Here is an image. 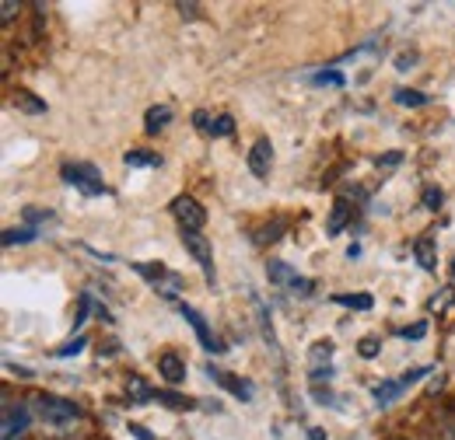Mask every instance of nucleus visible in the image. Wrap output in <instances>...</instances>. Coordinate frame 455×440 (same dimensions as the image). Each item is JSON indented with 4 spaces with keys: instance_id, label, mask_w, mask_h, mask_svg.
<instances>
[{
    "instance_id": "nucleus-31",
    "label": "nucleus",
    "mask_w": 455,
    "mask_h": 440,
    "mask_svg": "<svg viewBox=\"0 0 455 440\" xmlns=\"http://www.w3.org/2000/svg\"><path fill=\"white\" fill-rule=\"evenodd\" d=\"M315 84H343V77L340 74H319V77H315Z\"/></svg>"
},
{
    "instance_id": "nucleus-29",
    "label": "nucleus",
    "mask_w": 455,
    "mask_h": 440,
    "mask_svg": "<svg viewBox=\"0 0 455 440\" xmlns=\"http://www.w3.org/2000/svg\"><path fill=\"white\" fill-rule=\"evenodd\" d=\"M403 335H406V339H424V335H427V326L420 322V326H413V329H403Z\"/></svg>"
},
{
    "instance_id": "nucleus-38",
    "label": "nucleus",
    "mask_w": 455,
    "mask_h": 440,
    "mask_svg": "<svg viewBox=\"0 0 455 440\" xmlns=\"http://www.w3.org/2000/svg\"><path fill=\"white\" fill-rule=\"evenodd\" d=\"M452 276H455V259H452Z\"/></svg>"
},
{
    "instance_id": "nucleus-3",
    "label": "nucleus",
    "mask_w": 455,
    "mask_h": 440,
    "mask_svg": "<svg viewBox=\"0 0 455 440\" xmlns=\"http://www.w3.org/2000/svg\"><path fill=\"white\" fill-rule=\"evenodd\" d=\"M182 248L200 263V270L207 276V283H214V248L200 231H182Z\"/></svg>"
},
{
    "instance_id": "nucleus-32",
    "label": "nucleus",
    "mask_w": 455,
    "mask_h": 440,
    "mask_svg": "<svg viewBox=\"0 0 455 440\" xmlns=\"http://www.w3.org/2000/svg\"><path fill=\"white\" fill-rule=\"evenodd\" d=\"M130 434H133L137 440H155L151 434H148V430H144V427H137V423H130Z\"/></svg>"
},
{
    "instance_id": "nucleus-22",
    "label": "nucleus",
    "mask_w": 455,
    "mask_h": 440,
    "mask_svg": "<svg viewBox=\"0 0 455 440\" xmlns=\"http://www.w3.org/2000/svg\"><path fill=\"white\" fill-rule=\"evenodd\" d=\"M18 109L32 112V115H43V112H46V106H43V102H36V95L21 91V95H18Z\"/></svg>"
},
{
    "instance_id": "nucleus-17",
    "label": "nucleus",
    "mask_w": 455,
    "mask_h": 440,
    "mask_svg": "<svg viewBox=\"0 0 455 440\" xmlns=\"http://www.w3.org/2000/svg\"><path fill=\"white\" fill-rule=\"evenodd\" d=\"M399 391H403V381H382V385L375 388V402L379 405H389V402H396Z\"/></svg>"
},
{
    "instance_id": "nucleus-9",
    "label": "nucleus",
    "mask_w": 455,
    "mask_h": 440,
    "mask_svg": "<svg viewBox=\"0 0 455 440\" xmlns=\"http://www.w3.org/2000/svg\"><path fill=\"white\" fill-rule=\"evenodd\" d=\"M158 374L169 381V385H182L186 381V360L175 353V350H165L158 357Z\"/></svg>"
},
{
    "instance_id": "nucleus-1",
    "label": "nucleus",
    "mask_w": 455,
    "mask_h": 440,
    "mask_svg": "<svg viewBox=\"0 0 455 440\" xmlns=\"http://www.w3.org/2000/svg\"><path fill=\"white\" fill-rule=\"evenodd\" d=\"M28 409H32V416H36L43 427H50V430H70V427L81 420V409H77L74 402H67V398H57V395H36Z\"/></svg>"
},
{
    "instance_id": "nucleus-7",
    "label": "nucleus",
    "mask_w": 455,
    "mask_h": 440,
    "mask_svg": "<svg viewBox=\"0 0 455 440\" xmlns=\"http://www.w3.org/2000/svg\"><path fill=\"white\" fill-rule=\"evenodd\" d=\"M182 318H186V322L193 326V332H196V339L204 342V350H207V353H221V350H225V346H221V339H218V335L211 332V326H207V318H204V315H200L196 308L182 304Z\"/></svg>"
},
{
    "instance_id": "nucleus-30",
    "label": "nucleus",
    "mask_w": 455,
    "mask_h": 440,
    "mask_svg": "<svg viewBox=\"0 0 455 440\" xmlns=\"http://www.w3.org/2000/svg\"><path fill=\"white\" fill-rule=\"evenodd\" d=\"M81 346H84V339H77V342H67V346L60 350V357H74V353H81Z\"/></svg>"
},
{
    "instance_id": "nucleus-21",
    "label": "nucleus",
    "mask_w": 455,
    "mask_h": 440,
    "mask_svg": "<svg viewBox=\"0 0 455 440\" xmlns=\"http://www.w3.org/2000/svg\"><path fill=\"white\" fill-rule=\"evenodd\" d=\"M231 130H235V119H231V115H218L207 133H211V137H231Z\"/></svg>"
},
{
    "instance_id": "nucleus-10",
    "label": "nucleus",
    "mask_w": 455,
    "mask_h": 440,
    "mask_svg": "<svg viewBox=\"0 0 455 440\" xmlns=\"http://www.w3.org/2000/svg\"><path fill=\"white\" fill-rule=\"evenodd\" d=\"M413 259H417V266L420 270H427V273H435L438 270V248H435V238H417L413 241Z\"/></svg>"
},
{
    "instance_id": "nucleus-37",
    "label": "nucleus",
    "mask_w": 455,
    "mask_h": 440,
    "mask_svg": "<svg viewBox=\"0 0 455 440\" xmlns=\"http://www.w3.org/2000/svg\"><path fill=\"white\" fill-rule=\"evenodd\" d=\"M449 440H455V423L449 427Z\"/></svg>"
},
{
    "instance_id": "nucleus-36",
    "label": "nucleus",
    "mask_w": 455,
    "mask_h": 440,
    "mask_svg": "<svg viewBox=\"0 0 455 440\" xmlns=\"http://www.w3.org/2000/svg\"><path fill=\"white\" fill-rule=\"evenodd\" d=\"M25 217L32 220V224H36V220H43V217L50 220V214H39V210H25Z\"/></svg>"
},
{
    "instance_id": "nucleus-14",
    "label": "nucleus",
    "mask_w": 455,
    "mask_h": 440,
    "mask_svg": "<svg viewBox=\"0 0 455 440\" xmlns=\"http://www.w3.org/2000/svg\"><path fill=\"white\" fill-rule=\"evenodd\" d=\"M354 217V210H350V203L347 200H337V207L330 210V220H326V231L330 234H340L343 227H347V220Z\"/></svg>"
},
{
    "instance_id": "nucleus-5",
    "label": "nucleus",
    "mask_w": 455,
    "mask_h": 440,
    "mask_svg": "<svg viewBox=\"0 0 455 440\" xmlns=\"http://www.w3.org/2000/svg\"><path fill=\"white\" fill-rule=\"evenodd\" d=\"M63 178H67L70 185L84 189L88 196H99V192H106V185H102V175H99V168H92V165H63Z\"/></svg>"
},
{
    "instance_id": "nucleus-2",
    "label": "nucleus",
    "mask_w": 455,
    "mask_h": 440,
    "mask_svg": "<svg viewBox=\"0 0 455 440\" xmlns=\"http://www.w3.org/2000/svg\"><path fill=\"white\" fill-rule=\"evenodd\" d=\"M133 270L144 276V279H148V283H151V287H155L162 297H169V301H175V297L182 294V276L172 273V270H165L162 263H158V266H155V263H137Z\"/></svg>"
},
{
    "instance_id": "nucleus-33",
    "label": "nucleus",
    "mask_w": 455,
    "mask_h": 440,
    "mask_svg": "<svg viewBox=\"0 0 455 440\" xmlns=\"http://www.w3.org/2000/svg\"><path fill=\"white\" fill-rule=\"evenodd\" d=\"M179 11H182V18H196L200 7H196V4H179Z\"/></svg>"
},
{
    "instance_id": "nucleus-35",
    "label": "nucleus",
    "mask_w": 455,
    "mask_h": 440,
    "mask_svg": "<svg viewBox=\"0 0 455 440\" xmlns=\"http://www.w3.org/2000/svg\"><path fill=\"white\" fill-rule=\"evenodd\" d=\"M308 440H330V437H326V430H319V427H312V430H308Z\"/></svg>"
},
{
    "instance_id": "nucleus-16",
    "label": "nucleus",
    "mask_w": 455,
    "mask_h": 440,
    "mask_svg": "<svg viewBox=\"0 0 455 440\" xmlns=\"http://www.w3.org/2000/svg\"><path fill=\"white\" fill-rule=\"evenodd\" d=\"M337 304H343V308H357V311H371V294H337Z\"/></svg>"
},
{
    "instance_id": "nucleus-13",
    "label": "nucleus",
    "mask_w": 455,
    "mask_h": 440,
    "mask_svg": "<svg viewBox=\"0 0 455 440\" xmlns=\"http://www.w3.org/2000/svg\"><path fill=\"white\" fill-rule=\"evenodd\" d=\"M169 122H172L169 106H151V109L144 112V126H148V133H158V130H165Z\"/></svg>"
},
{
    "instance_id": "nucleus-20",
    "label": "nucleus",
    "mask_w": 455,
    "mask_h": 440,
    "mask_svg": "<svg viewBox=\"0 0 455 440\" xmlns=\"http://www.w3.org/2000/svg\"><path fill=\"white\" fill-rule=\"evenodd\" d=\"M330 360H333V342H315V346H312V364H315V371H323V364L330 367Z\"/></svg>"
},
{
    "instance_id": "nucleus-27",
    "label": "nucleus",
    "mask_w": 455,
    "mask_h": 440,
    "mask_svg": "<svg viewBox=\"0 0 455 440\" xmlns=\"http://www.w3.org/2000/svg\"><path fill=\"white\" fill-rule=\"evenodd\" d=\"M424 207H427V210H438V207H442V189H427V192H424Z\"/></svg>"
},
{
    "instance_id": "nucleus-25",
    "label": "nucleus",
    "mask_w": 455,
    "mask_h": 440,
    "mask_svg": "<svg viewBox=\"0 0 455 440\" xmlns=\"http://www.w3.org/2000/svg\"><path fill=\"white\" fill-rule=\"evenodd\" d=\"M287 231V220H274L267 231H263V238L259 241H277V234H284Z\"/></svg>"
},
{
    "instance_id": "nucleus-26",
    "label": "nucleus",
    "mask_w": 455,
    "mask_h": 440,
    "mask_svg": "<svg viewBox=\"0 0 455 440\" xmlns=\"http://www.w3.org/2000/svg\"><path fill=\"white\" fill-rule=\"evenodd\" d=\"M18 11H21V4L4 0V4H0V21H4V25H7V21H14V14H18Z\"/></svg>"
},
{
    "instance_id": "nucleus-6",
    "label": "nucleus",
    "mask_w": 455,
    "mask_h": 440,
    "mask_svg": "<svg viewBox=\"0 0 455 440\" xmlns=\"http://www.w3.org/2000/svg\"><path fill=\"white\" fill-rule=\"evenodd\" d=\"M28 420H32V409H28V405L7 402V405H4V437L0 440H18L28 430Z\"/></svg>"
},
{
    "instance_id": "nucleus-18",
    "label": "nucleus",
    "mask_w": 455,
    "mask_h": 440,
    "mask_svg": "<svg viewBox=\"0 0 455 440\" xmlns=\"http://www.w3.org/2000/svg\"><path fill=\"white\" fill-rule=\"evenodd\" d=\"M36 238V227H11L4 231V245H28Z\"/></svg>"
},
{
    "instance_id": "nucleus-24",
    "label": "nucleus",
    "mask_w": 455,
    "mask_h": 440,
    "mask_svg": "<svg viewBox=\"0 0 455 440\" xmlns=\"http://www.w3.org/2000/svg\"><path fill=\"white\" fill-rule=\"evenodd\" d=\"M357 350H361V357H364V360H371V357H379V339H375V335H368V339H361V342H357Z\"/></svg>"
},
{
    "instance_id": "nucleus-23",
    "label": "nucleus",
    "mask_w": 455,
    "mask_h": 440,
    "mask_svg": "<svg viewBox=\"0 0 455 440\" xmlns=\"http://www.w3.org/2000/svg\"><path fill=\"white\" fill-rule=\"evenodd\" d=\"M162 402H169V409H193V402L189 398H182V395H172V391H155Z\"/></svg>"
},
{
    "instance_id": "nucleus-28",
    "label": "nucleus",
    "mask_w": 455,
    "mask_h": 440,
    "mask_svg": "<svg viewBox=\"0 0 455 440\" xmlns=\"http://www.w3.org/2000/svg\"><path fill=\"white\" fill-rule=\"evenodd\" d=\"M424 374H427V367H413V371H406L399 381H403V388H410L413 381H417V378H424Z\"/></svg>"
},
{
    "instance_id": "nucleus-15",
    "label": "nucleus",
    "mask_w": 455,
    "mask_h": 440,
    "mask_svg": "<svg viewBox=\"0 0 455 440\" xmlns=\"http://www.w3.org/2000/svg\"><path fill=\"white\" fill-rule=\"evenodd\" d=\"M123 165L126 168L162 165V158H158V154H151V151H130V154H123Z\"/></svg>"
},
{
    "instance_id": "nucleus-8",
    "label": "nucleus",
    "mask_w": 455,
    "mask_h": 440,
    "mask_svg": "<svg viewBox=\"0 0 455 440\" xmlns=\"http://www.w3.org/2000/svg\"><path fill=\"white\" fill-rule=\"evenodd\" d=\"M270 168H274V144H270V137H259L249 147V171L256 178H270Z\"/></svg>"
},
{
    "instance_id": "nucleus-4",
    "label": "nucleus",
    "mask_w": 455,
    "mask_h": 440,
    "mask_svg": "<svg viewBox=\"0 0 455 440\" xmlns=\"http://www.w3.org/2000/svg\"><path fill=\"white\" fill-rule=\"evenodd\" d=\"M172 217L179 220L182 231H204L207 210H204L193 196H175V200H172Z\"/></svg>"
},
{
    "instance_id": "nucleus-12",
    "label": "nucleus",
    "mask_w": 455,
    "mask_h": 440,
    "mask_svg": "<svg viewBox=\"0 0 455 440\" xmlns=\"http://www.w3.org/2000/svg\"><path fill=\"white\" fill-rule=\"evenodd\" d=\"M267 276H270V283H281V287H291V290H294V283L301 279V276L294 273L287 263H281V259H274V263L267 266Z\"/></svg>"
},
{
    "instance_id": "nucleus-11",
    "label": "nucleus",
    "mask_w": 455,
    "mask_h": 440,
    "mask_svg": "<svg viewBox=\"0 0 455 440\" xmlns=\"http://www.w3.org/2000/svg\"><path fill=\"white\" fill-rule=\"evenodd\" d=\"M211 378H214L218 385H225L231 395H238V398H252V388L245 385V381H238L235 374H228V371H214V367H211Z\"/></svg>"
},
{
    "instance_id": "nucleus-34",
    "label": "nucleus",
    "mask_w": 455,
    "mask_h": 440,
    "mask_svg": "<svg viewBox=\"0 0 455 440\" xmlns=\"http://www.w3.org/2000/svg\"><path fill=\"white\" fill-rule=\"evenodd\" d=\"M413 63H417V56H413V53H410V56L403 53V56H399V59H396V67H399V70H406V67H413Z\"/></svg>"
},
{
    "instance_id": "nucleus-19",
    "label": "nucleus",
    "mask_w": 455,
    "mask_h": 440,
    "mask_svg": "<svg viewBox=\"0 0 455 440\" xmlns=\"http://www.w3.org/2000/svg\"><path fill=\"white\" fill-rule=\"evenodd\" d=\"M396 102L399 106H406V109H420V106L427 102V95H420V91H413V88H399Z\"/></svg>"
}]
</instances>
